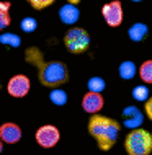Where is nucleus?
<instances>
[{"instance_id": "4", "label": "nucleus", "mask_w": 152, "mask_h": 155, "mask_svg": "<svg viewBox=\"0 0 152 155\" xmlns=\"http://www.w3.org/2000/svg\"><path fill=\"white\" fill-rule=\"evenodd\" d=\"M67 51L72 54H83L90 48V35L83 28H70L64 36Z\"/></svg>"}, {"instance_id": "11", "label": "nucleus", "mask_w": 152, "mask_h": 155, "mask_svg": "<svg viewBox=\"0 0 152 155\" xmlns=\"http://www.w3.org/2000/svg\"><path fill=\"white\" fill-rule=\"evenodd\" d=\"M123 119L128 127H137L142 121V114L136 106H128L123 113Z\"/></svg>"}, {"instance_id": "22", "label": "nucleus", "mask_w": 152, "mask_h": 155, "mask_svg": "<svg viewBox=\"0 0 152 155\" xmlns=\"http://www.w3.org/2000/svg\"><path fill=\"white\" fill-rule=\"evenodd\" d=\"M144 111H146V116L152 121V96H149L147 101L144 103Z\"/></svg>"}, {"instance_id": "17", "label": "nucleus", "mask_w": 152, "mask_h": 155, "mask_svg": "<svg viewBox=\"0 0 152 155\" xmlns=\"http://www.w3.org/2000/svg\"><path fill=\"white\" fill-rule=\"evenodd\" d=\"M49 98H51V101L54 104H57V106H62V104L67 103V93L61 88H52V93L49 95Z\"/></svg>"}, {"instance_id": "12", "label": "nucleus", "mask_w": 152, "mask_h": 155, "mask_svg": "<svg viewBox=\"0 0 152 155\" xmlns=\"http://www.w3.org/2000/svg\"><path fill=\"white\" fill-rule=\"evenodd\" d=\"M147 33H149V26L146 23H134L128 30V36L131 41L139 43V41H142L147 36Z\"/></svg>"}, {"instance_id": "24", "label": "nucleus", "mask_w": 152, "mask_h": 155, "mask_svg": "<svg viewBox=\"0 0 152 155\" xmlns=\"http://www.w3.org/2000/svg\"><path fill=\"white\" fill-rule=\"evenodd\" d=\"M131 2H141V0H131Z\"/></svg>"}, {"instance_id": "13", "label": "nucleus", "mask_w": 152, "mask_h": 155, "mask_svg": "<svg viewBox=\"0 0 152 155\" xmlns=\"http://www.w3.org/2000/svg\"><path fill=\"white\" fill-rule=\"evenodd\" d=\"M118 72H120V77L123 78V80H131V78L136 77V74H139V70L136 69V64H134V62L124 61V62H121Z\"/></svg>"}, {"instance_id": "2", "label": "nucleus", "mask_w": 152, "mask_h": 155, "mask_svg": "<svg viewBox=\"0 0 152 155\" xmlns=\"http://www.w3.org/2000/svg\"><path fill=\"white\" fill-rule=\"evenodd\" d=\"M88 134L95 137L100 150L108 152L118 140L120 124H118V121L96 113V114H92V118L88 119Z\"/></svg>"}, {"instance_id": "18", "label": "nucleus", "mask_w": 152, "mask_h": 155, "mask_svg": "<svg viewBox=\"0 0 152 155\" xmlns=\"http://www.w3.org/2000/svg\"><path fill=\"white\" fill-rule=\"evenodd\" d=\"M87 87L90 91H98V93H101V91L105 90V87H106V82L101 77H92L90 80H88Z\"/></svg>"}, {"instance_id": "8", "label": "nucleus", "mask_w": 152, "mask_h": 155, "mask_svg": "<svg viewBox=\"0 0 152 155\" xmlns=\"http://www.w3.org/2000/svg\"><path fill=\"white\" fill-rule=\"evenodd\" d=\"M103 104H105V100H103V96H101V93H98V91L88 90L82 98V108L85 113H88V114H96L98 111H101Z\"/></svg>"}, {"instance_id": "16", "label": "nucleus", "mask_w": 152, "mask_h": 155, "mask_svg": "<svg viewBox=\"0 0 152 155\" xmlns=\"http://www.w3.org/2000/svg\"><path fill=\"white\" fill-rule=\"evenodd\" d=\"M0 43L5 46H10V48H18L22 44V39H20V36L13 35V33H3L0 36Z\"/></svg>"}, {"instance_id": "9", "label": "nucleus", "mask_w": 152, "mask_h": 155, "mask_svg": "<svg viewBox=\"0 0 152 155\" xmlns=\"http://www.w3.org/2000/svg\"><path fill=\"white\" fill-rule=\"evenodd\" d=\"M0 139L3 144H16L22 139V129L15 123H5L0 127Z\"/></svg>"}, {"instance_id": "3", "label": "nucleus", "mask_w": 152, "mask_h": 155, "mask_svg": "<svg viewBox=\"0 0 152 155\" xmlns=\"http://www.w3.org/2000/svg\"><path fill=\"white\" fill-rule=\"evenodd\" d=\"M124 149L128 155H150L152 134L142 127H134L124 139Z\"/></svg>"}, {"instance_id": "15", "label": "nucleus", "mask_w": 152, "mask_h": 155, "mask_svg": "<svg viewBox=\"0 0 152 155\" xmlns=\"http://www.w3.org/2000/svg\"><path fill=\"white\" fill-rule=\"evenodd\" d=\"M10 25V2H0V30Z\"/></svg>"}, {"instance_id": "7", "label": "nucleus", "mask_w": 152, "mask_h": 155, "mask_svg": "<svg viewBox=\"0 0 152 155\" xmlns=\"http://www.w3.org/2000/svg\"><path fill=\"white\" fill-rule=\"evenodd\" d=\"M29 88H31V82L23 74L13 75L7 83V91L13 98H23V96H26L29 93Z\"/></svg>"}, {"instance_id": "5", "label": "nucleus", "mask_w": 152, "mask_h": 155, "mask_svg": "<svg viewBox=\"0 0 152 155\" xmlns=\"http://www.w3.org/2000/svg\"><path fill=\"white\" fill-rule=\"evenodd\" d=\"M101 16L106 21L108 26L111 28H118L124 20V12H123V5L120 0H113L108 2L101 7Z\"/></svg>"}, {"instance_id": "14", "label": "nucleus", "mask_w": 152, "mask_h": 155, "mask_svg": "<svg viewBox=\"0 0 152 155\" xmlns=\"http://www.w3.org/2000/svg\"><path fill=\"white\" fill-rule=\"evenodd\" d=\"M139 77L144 83H152V59L144 61L139 67Z\"/></svg>"}, {"instance_id": "19", "label": "nucleus", "mask_w": 152, "mask_h": 155, "mask_svg": "<svg viewBox=\"0 0 152 155\" xmlns=\"http://www.w3.org/2000/svg\"><path fill=\"white\" fill-rule=\"evenodd\" d=\"M133 96L137 101H147V98H149V90H147V87H144V85H139L133 90Z\"/></svg>"}, {"instance_id": "23", "label": "nucleus", "mask_w": 152, "mask_h": 155, "mask_svg": "<svg viewBox=\"0 0 152 155\" xmlns=\"http://www.w3.org/2000/svg\"><path fill=\"white\" fill-rule=\"evenodd\" d=\"M67 2H69V3H74V5H79L82 0H67Z\"/></svg>"}, {"instance_id": "1", "label": "nucleus", "mask_w": 152, "mask_h": 155, "mask_svg": "<svg viewBox=\"0 0 152 155\" xmlns=\"http://www.w3.org/2000/svg\"><path fill=\"white\" fill-rule=\"evenodd\" d=\"M25 61L35 65L41 85L48 88H59L69 82V69L61 61H44V56L36 46L25 51Z\"/></svg>"}, {"instance_id": "10", "label": "nucleus", "mask_w": 152, "mask_h": 155, "mask_svg": "<svg viewBox=\"0 0 152 155\" xmlns=\"http://www.w3.org/2000/svg\"><path fill=\"white\" fill-rule=\"evenodd\" d=\"M59 18L64 25H74L80 18V12L74 3L67 2V5L61 7V10H59Z\"/></svg>"}, {"instance_id": "21", "label": "nucleus", "mask_w": 152, "mask_h": 155, "mask_svg": "<svg viewBox=\"0 0 152 155\" xmlns=\"http://www.w3.org/2000/svg\"><path fill=\"white\" fill-rule=\"evenodd\" d=\"M26 2L35 8V10H44V8H48L49 5H52L56 0H26Z\"/></svg>"}, {"instance_id": "20", "label": "nucleus", "mask_w": 152, "mask_h": 155, "mask_svg": "<svg viewBox=\"0 0 152 155\" xmlns=\"http://www.w3.org/2000/svg\"><path fill=\"white\" fill-rule=\"evenodd\" d=\"M36 26H38L36 20H35V18H31V16H26V18H23V20H22V23H20V28H22L23 31H26V33L35 31V30H36Z\"/></svg>"}, {"instance_id": "6", "label": "nucleus", "mask_w": 152, "mask_h": 155, "mask_svg": "<svg viewBox=\"0 0 152 155\" xmlns=\"http://www.w3.org/2000/svg\"><path fill=\"white\" fill-rule=\"evenodd\" d=\"M35 139L41 147L51 149L59 142V139H61V132H59V129L56 127V126L46 124V126H41V127L36 131Z\"/></svg>"}]
</instances>
